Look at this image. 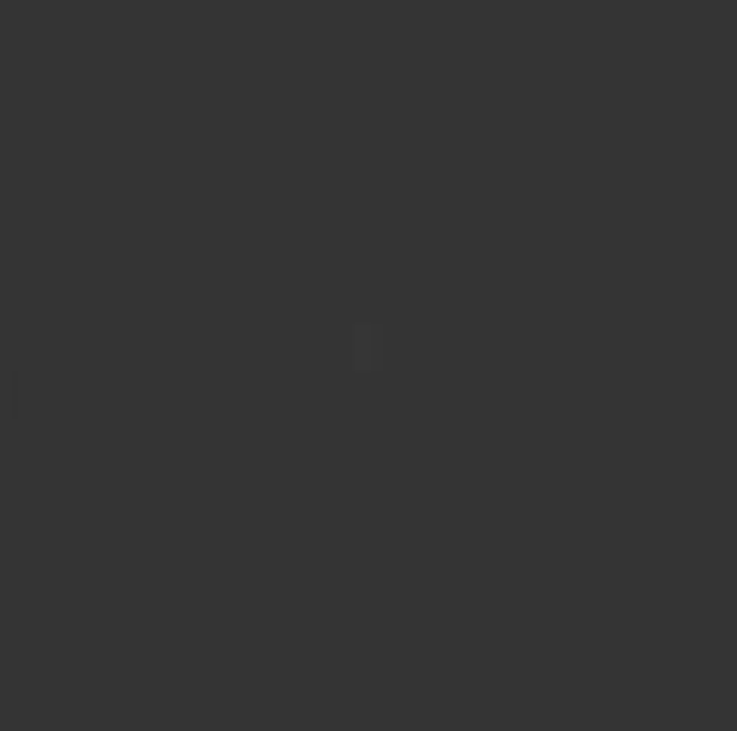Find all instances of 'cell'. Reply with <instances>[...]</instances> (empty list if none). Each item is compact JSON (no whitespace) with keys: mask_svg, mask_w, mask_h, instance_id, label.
<instances>
[{"mask_svg":"<svg viewBox=\"0 0 737 731\" xmlns=\"http://www.w3.org/2000/svg\"><path fill=\"white\" fill-rule=\"evenodd\" d=\"M6 420H18V378L12 372H0V426Z\"/></svg>","mask_w":737,"mask_h":731,"instance_id":"cell-1","label":"cell"},{"mask_svg":"<svg viewBox=\"0 0 737 731\" xmlns=\"http://www.w3.org/2000/svg\"><path fill=\"white\" fill-rule=\"evenodd\" d=\"M378 348H384V342H378V330H354V360H360V366H372V360H378Z\"/></svg>","mask_w":737,"mask_h":731,"instance_id":"cell-2","label":"cell"}]
</instances>
